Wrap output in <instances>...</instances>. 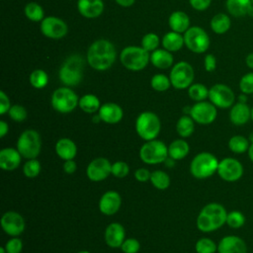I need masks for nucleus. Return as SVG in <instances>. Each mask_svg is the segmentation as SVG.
I'll return each instance as SVG.
<instances>
[{"mask_svg": "<svg viewBox=\"0 0 253 253\" xmlns=\"http://www.w3.org/2000/svg\"><path fill=\"white\" fill-rule=\"evenodd\" d=\"M252 0H226L225 6L228 13L236 18L244 17L252 9Z\"/></svg>", "mask_w": 253, "mask_h": 253, "instance_id": "nucleus-27", "label": "nucleus"}, {"mask_svg": "<svg viewBox=\"0 0 253 253\" xmlns=\"http://www.w3.org/2000/svg\"><path fill=\"white\" fill-rule=\"evenodd\" d=\"M11 103L8 95L4 91H0V115H5L9 112Z\"/></svg>", "mask_w": 253, "mask_h": 253, "instance_id": "nucleus-49", "label": "nucleus"}, {"mask_svg": "<svg viewBox=\"0 0 253 253\" xmlns=\"http://www.w3.org/2000/svg\"><path fill=\"white\" fill-rule=\"evenodd\" d=\"M245 223V216L244 214L239 211H231L227 212L226 217V224L234 229L240 228Z\"/></svg>", "mask_w": 253, "mask_h": 253, "instance_id": "nucleus-43", "label": "nucleus"}, {"mask_svg": "<svg viewBox=\"0 0 253 253\" xmlns=\"http://www.w3.org/2000/svg\"><path fill=\"white\" fill-rule=\"evenodd\" d=\"M159 42L160 39L155 33H148L144 35L141 39V46L148 52H152L157 49L159 46Z\"/></svg>", "mask_w": 253, "mask_h": 253, "instance_id": "nucleus-42", "label": "nucleus"}, {"mask_svg": "<svg viewBox=\"0 0 253 253\" xmlns=\"http://www.w3.org/2000/svg\"><path fill=\"white\" fill-rule=\"evenodd\" d=\"M121 249L124 253H137L140 249V243L135 238H126Z\"/></svg>", "mask_w": 253, "mask_h": 253, "instance_id": "nucleus-48", "label": "nucleus"}, {"mask_svg": "<svg viewBox=\"0 0 253 253\" xmlns=\"http://www.w3.org/2000/svg\"><path fill=\"white\" fill-rule=\"evenodd\" d=\"M0 253H7L5 247H0Z\"/></svg>", "mask_w": 253, "mask_h": 253, "instance_id": "nucleus-61", "label": "nucleus"}, {"mask_svg": "<svg viewBox=\"0 0 253 253\" xmlns=\"http://www.w3.org/2000/svg\"><path fill=\"white\" fill-rule=\"evenodd\" d=\"M184 44V36L177 32H169L162 39L163 47L170 52L180 50Z\"/></svg>", "mask_w": 253, "mask_h": 253, "instance_id": "nucleus-30", "label": "nucleus"}, {"mask_svg": "<svg viewBox=\"0 0 253 253\" xmlns=\"http://www.w3.org/2000/svg\"><path fill=\"white\" fill-rule=\"evenodd\" d=\"M55 153L62 160L74 159L77 154V146L75 142L68 137L59 138L54 146Z\"/></svg>", "mask_w": 253, "mask_h": 253, "instance_id": "nucleus-25", "label": "nucleus"}, {"mask_svg": "<svg viewBox=\"0 0 253 253\" xmlns=\"http://www.w3.org/2000/svg\"><path fill=\"white\" fill-rule=\"evenodd\" d=\"M209 99L216 108L227 109L234 105L235 95L230 87L225 84L217 83L210 88Z\"/></svg>", "mask_w": 253, "mask_h": 253, "instance_id": "nucleus-12", "label": "nucleus"}, {"mask_svg": "<svg viewBox=\"0 0 253 253\" xmlns=\"http://www.w3.org/2000/svg\"><path fill=\"white\" fill-rule=\"evenodd\" d=\"M239 102L246 103V94H243V95L239 96Z\"/></svg>", "mask_w": 253, "mask_h": 253, "instance_id": "nucleus-60", "label": "nucleus"}, {"mask_svg": "<svg viewBox=\"0 0 253 253\" xmlns=\"http://www.w3.org/2000/svg\"><path fill=\"white\" fill-rule=\"evenodd\" d=\"M175 159H173V158H171V157H167L166 158V160L163 162L164 163V165L166 166V167H168V168H172V167H174L175 166Z\"/></svg>", "mask_w": 253, "mask_h": 253, "instance_id": "nucleus-57", "label": "nucleus"}, {"mask_svg": "<svg viewBox=\"0 0 253 253\" xmlns=\"http://www.w3.org/2000/svg\"><path fill=\"white\" fill-rule=\"evenodd\" d=\"M230 25L231 22L229 17L223 13L214 15L211 20V28L217 35L225 34L229 30Z\"/></svg>", "mask_w": 253, "mask_h": 253, "instance_id": "nucleus-33", "label": "nucleus"}, {"mask_svg": "<svg viewBox=\"0 0 253 253\" xmlns=\"http://www.w3.org/2000/svg\"><path fill=\"white\" fill-rule=\"evenodd\" d=\"M150 85L153 90L157 92H164L170 88L171 81L170 78L165 74L158 73L152 76L150 80Z\"/></svg>", "mask_w": 253, "mask_h": 253, "instance_id": "nucleus-39", "label": "nucleus"}, {"mask_svg": "<svg viewBox=\"0 0 253 253\" xmlns=\"http://www.w3.org/2000/svg\"><path fill=\"white\" fill-rule=\"evenodd\" d=\"M245 62H246V65H247L249 68L253 69V52L247 54V56H246V58H245Z\"/></svg>", "mask_w": 253, "mask_h": 253, "instance_id": "nucleus-56", "label": "nucleus"}, {"mask_svg": "<svg viewBox=\"0 0 253 253\" xmlns=\"http://www.w3.org/2000/svg\"><path fill=\"white\" fill-rule=\"evenodd\" d=\"M204 65H205V69L208 72H212L215 68H216V58L213 54L209 53L205 56L204 59Z\"/></svg>", "mask_w": 253, "mask_h": 253, "instance_id": "nucleus-51", "label": "nucleus"}, {"mask_svg": "<svg viewBox=\"0 0 253 253\" xmlns=\"http://www.w3.org/2000/svg\"><path fill=\"white\" fill-rule=\"evenodd\" d=\"M0 222L3 231L12 237L21 235L26 227L23 215L15 211H8L4 212Z\"/></svg>", "mask_w": 253, "mask_h": 253, "instance_id": "nucleus-17", "label": "nucleus"}, {"mask_svg": "<svg viewBox=\"0 0 253 253\" xmlns=\"http://www.w3.org/2000/svg\"><path fill=\"white\" fill-rule=\"evenodd\" d=\"M229 120L234 126H244L251 120V109L246 103L238 102L231 107Z\"/></svg>", "mask_w": 253, "mask_h": 253, "instance_id": "nucleus-24", "label": "nucleus"}, {"mask_svg": "<svg viewBox=\"0 0 253 253\" xmlns=\"http://www.w3.org/2000/svg\"><path fill=\"white\" fill-rule=\"evenodd\" d=\"M62 169L66 174H73L77 170V164L74 159L65 160L62 165Z\"/></svg>", "mask_w": 253, "mask_h": 253, "instance_id": "nucleus-53", "label": "nucleus"}, {"mask_svg": "<svg viewBox=\"0 0 253 253\" xmlns=\"http://www.w3.org/2000/svg\"><path fill=\"white\" fill-rule=\"evenodd\" d=\"M217 253H247V245L239 236L226 235L219 240Z\"/></svg>", "mask_w": 253, "mask_h": 253, "instance_id": "nucleus-19", "label": "nucleus"}, {"mask_svg": "<svg viewBox=\"0 0 253 253\" xmlns=\"http://www.w3.org/2000/svg\"><path fill=\"white\" fill-rule=\"evenodd\" d=\"M23 241L18 236H14L9 239L5 244V249L7 253H21L23 250Z\"/></svg>", "mask_w": 253, "mask_h": 253, "instance_id": "nucleus-47", "label": "nucleus"}, {"mask_svg": "<svg viewBox=\"0 0 253 253\" xmlns=\"http://www.w3.org/2000/svg\"><path fill=\"white\" fill-rule=\"evenodd\" d=\"M122 64L130 71H140L150 61V54L142 46L128 45L120 53Z\"/></svg>", "mask_w": 253, "mask_h": 253, "instance_id": "nucleus-5", "label": "nucleus"}, {"mask_svg": "<svg viewBox=\"0 0 253 253\" xmlns=\"http://www.w3.org/2000/svg\"><path fill=\"white\" fill-rule=\"evenodd\" d=\"M243 165L233 157H225L218 162L216 173L226 182H236L243 176Z\"/></svg>", "mask_w": 253, "mask_h": 253, "instance_id": "nucleus-13", "label": "nucleus"}, {"mask_svg": "<svg viewBox=\"0 0 253 253\" xmlns=\"http://www.w3.org/2000/svg\"><path fill=\"white\" fill-rule=\"evenodd\" d=\"M150 176H151V172L147 168L141 167V168H137L134 171V178L141 183L150 180Z\"/></svg>", "mask_w": 253, "mask_h": 253, "instance_id": "nucleus-50", "label": "nucleus"}, {"mask_svg": "<svg viewBox=\"0 0 253 253\" xmlns=\"http://www.w3.org/2000/svg\"><path fill=\"white\" fill-rule=\"evenodd\" d=\"M24 12L26 17L33 22H42L44 19L43 9L37 2L28 3L24 8Z\"/></svg>", "mask_w": 253, "mask_h": 253, "instance_id": "nucleus-36", "label": "nucleus"}, {"mask_svg": "<svg viewBox=\"0 0 253 253\" xmlns=\"http://www.w3.org/2000/svg\"><path fill=\"white\" fill-rule=\"evenodd\" d=\"M248 157L249 159L253 162V142L250 144L249 149H248Z\"/></svg>", "mask_w": 253, "mask_h": 253, "instance_id": "nucleus-59", "label": "nucleus"}, {"mask_svg": "<svg viewBox=\"0 0 253 253\" xmlns=\"http://www.w3.org/2000/svg\"><path fill=\"white\" fill-rule=\"evenodd\" d=\"M8 115H9L10 119L13 120L14 122L21 123V122H23L27 119L28 113H27V110L24 106L16 104V105L11 106V108L8 112Z\"/></svg>", "mask_w": 253, "mask_h": 253, "instance_id": "nucleus-44", "label": "nucleus"}, {"mask_svg": "<svg viewBox=\"0 0 253 253\" xmlns=\"http://www.w3.org/2000/svg\"><path fill=\"white\" fill-rule=\"evenodd\" d=\"M112 174V163L105 157H97L91 160L86 168V175L92 182L106 180Z\"/></svg>", "mask_w": 253, "mask_h": 253, "instance_id": "nucleus-16", "label": "nucleus"}, {"mask_svg": "<svg viewBox=\"0 0 253 253\" xmlns=\"http://www.w3.org/2000/svg\"><path fill=\"white\" fill-rule=\"evenodd\" d=\"M116 3L122 7H130L134 4L135 0H115Z\"/></svg>", "mask_w": 253, "mask_h": 253, "instance_id": "nucleus-55", "label": "nucleus"}, {"mask_svg": "<svg viewBox=\"0 0 253 253\" xmlns=\"http://www.w3.org/2000/svg\"><path fill=\"white\" fill-rule=\"evenodd\" d=\"M139 158L140 160L148 165H155L163 163L168 155V146L159 140L152 139L145 141L139 149Z\"/></svg>", "mask_w": 253, "mask_h": 253, "instance_id": "nucleus-8", "label": "nucleus"}, {"mask_svg": "<svg viewBox=\"0 0 253 253\" xmlns=\"http://www.w3.org/2000/svg\"><path fill=\"white\" fill-rule=\"evenodd\" d=\"M92 122H93L94 124H99L100 122H102V120H101L99 114H95V115L92 116Z\"/></svg>", "mask_w": 253, "mask_h": 253, "instance_id": "nucleus-58", "label": "nucleus"}, {"mask_svg": "<svg viewBox=\"0 0 253 253\" xmlns=\"http://www.w3.org/2000/svg\"><path fill=\"white\" fill-rule=\"evenodd\" d=\"M252 3H253V0H252Z\"/></svg>", "mask_w": 253, "mask_h": 253, "instance_id": "nucleus-64", "label": "nucleus"}, {"mask_svg": "<svg viewBox=\"0 0 253 253\" xmlns=\"http://www.w3.org/2000/svg\"><path fill=\"white\" fill-rule=\"evenodd\" d=\"M251 120H252V122H253V107H252V109H251Z\"/></svg>", "mask_w": 253, "mask_h": 253, "instance_id": "nucleus-63", "label": "nucleus"}, {"mask_svg": "<svg viewBox=\"0 0 253 253\" xmlns=\"http://www.w3.org/2000/svg\"><path fill=\"white\" fill-rule=\"evenodd\" d=\"M227 211L218 203L207 204L199 212L196 224L202 232H211L220 228L226 223Z\"/></svg>", "mask_w": 253, "mask_h": 253, "instance_id": "nucleus-2", "label": "nucleus"}, {"mask_svg": "<svg viewBox=\"0 0 253 253\" xmlns=\"http://www.w3.org/2000/svg\"><path fill=\"white\" fill-rule=\"evenodd\" d=\"M77 253H90V252L87 250H81V251H78Z\"/></svg>", "mask_w": 253, "mask_h": 253, "instance_id": "nucleus-62", "label": "nucleus"}, {"mask_svg": "<svg viewBox=\"0 0 253 253\" xmlns=\"http://www.w3.org/2000/svg\"><path fill=\"white\" fill-rule=\"evenodd\" d=\"M8 131H9L8 124L5 121L1 120L0 121V137H4L8 133Z\"/></svg>", "mask_w": 253, "mask_h": 253, "instance_id": "nucleus-54", "label": "nucleus"}, {"mask_svg": "<svg viewBox=\"0 0 253 253\" xmlns=\"http://www.w3.org/2000/svg\"><path fill=\"white\" fill-rule=\"evenodd\" d=\"M176 130L179 136L182 138L191 136L195 130V121L189 115L180 117L176 124Z\"/></svg>", "mask_w": 253, "mask_h": 253, "instance_id": "nucleus-32", "label": "nucleus"}, {"mask_svg": "<svg viewBox=\"0 0 253 253\" xmlns=\"http://www.w3.org/2000/svg\"><path fill=\"white\" fill-rule=\"evenodd\" d=\"M250 144L251 142L249 141V139L240 134L233 135L228 140V148L231 152L236 154H241L248 151Z\"/></svg>", "mask_w": 253, "mask_h": 253, "instance_id": "nucleus-34", "label": "nucleus"}, {"mask_svg": "<svg viewBox=\"0 0 253 253\" xmlns=\"http://www.w3.org/2000/svg\"><path fill=\"white\" fill-rule=\"evenodd\" d=\"M16 148L25 159L37 158L42 150L40 133L33 128L24 130L18 137Z\"/></svg>", "mask_w": 253, "mask_h": 253, "instance_id": "nucleus-7", "label": "nucleus"}, {"mask_svg": "<svg viewBox=\"0 0 253 253\" xmlns=\"http://www.w3.org/2000/svg\"><path fill=\"white\" fill-rule=\"evenodd\" d=\"M50 104L53 110L60 114H68L76 109L79 104L77 94L69 87H60L53 91Z\"/></svg>", "mask_w": 253, "mask_h": 253, "instance_id": "nucleus-9", "label": "nucleus"}, {"mask_svg": "<svg viewBox=\"0 0 253 253\" xmlns=\"http://www.w3.org/2000/svg\"><path fill=\"white\" fill-rule=\"evenodd\" d=\"M189 152L190 145L183 138L175 139L168 145V155L175 160H181L185 158Z\"/></svg>", "mask_w": 253, "mask_h": 253, "instance_id": "nucleus-29", "label": "nucleus"}, {"mask_svg": "<svg viewBox=\"0 0 253 253\" xmlns=\"http://www.w3.org/2000/svg\"><path fill=\"white\" fill-rule=\"evenodd\" d=\"M211 0H189L190 5L197 11H205L211 5Z\"/></svg>", "mask_w": 253, "mask_h": 253, "instance_id": "nucleus-52", "label": "nucleus"}, {"mask_svg": "<svg viewBox=\"0 0 253 253\" xmlns=\"http://www.w3.org/2000/svg\"><path fill=\"white\" fill-rule=\"evenodd\" d=\"M77 9L84 18H98L104 11V2L103 0H78Z\"/></svg>", "mask_w": 253, "mask_h": 253, "instance_id": "nucleus-23", "label": "nucleus"}, {"mask_svg": "<svg viewBox=\"0 0 253 253\" xmlns=\"http://www.w3.org/2000/svg\"><path fill=\"white\" fill-rule=\"evenodd\" d=\"M193 66L187 61H179L172 67L170 71L171 85L178 90L188 89L194 80Z\"/></svg>", "mask_w": 253, "mask_h": 253, "instance_id": "nucleus-10", "label": "nucleus"}, {"mask_svg": "<svg viewBox=\"0 0 253 253\" xmlns=\"http://www.w3.org/2000/svg\"><path fill=\"white\" fill-rule=\"evenodd\" d=\"M105 242L111 248H119L126 239V229L119 222H111L105 229Z\"/></svg>", "mask_w": 253, "mask_h": 253, "instance_id": "nucleus-20", "label": "nucleus"}, {"mask_svg": "<svg viewBox=\"0 0 253 253\" xmlns=\"http://www.w3.org/2000/svg\"><path fill=\"white\" fill-rule=\"evenodd\" d=\"M150 182L154 188L158 190H166L170 186V177L163 170H155L151 172Z\"/></svg>", "mask_w": 253, "mask_h": 253, "instance_id": "nucleus-35", "label": "nucleus"}, {"mask_svg": "<svg viewBox=\"0 0 253 253\" xmlns=\"http://www.w3.org/2000/svg\"><path fill=\"white\" fill-rule=\"evenodd\" d=\"M190 116L199 125H211L216 119L217 110L211 102L201 101L191 107Z\"/></svg>", "mask_w": 253, "mask_h": 253, "instance_id": "nucleus-14", "label": "nucleus"}, {"mask_svg": "<svg viewBox=\"0 0 253 253\" xmlns=\"http://www.w3.org/2000/svg\"><path fill=\"white\" fill-rule=\"evenodd\" d=\"M174 57L172 53L165 48H157L150 54V62L159 69H166L173 64Z\"/></svg>", "mask_w": 253, "mask_h": 253, "instance_id": "nucleus-28", "label": "nucleus"}, {"mask_svg": "<svg viewBox=\"0 0 253 253\" xmlns=\"http://www.w3.org/2000/svg\"><path fill=\"white\" fill-rule=\"evenodd\" d=\"M83 66L84 60L80 55H70L59 69L58 77L60 82L67 87L78 85L83 78Z\"/></svg>", "mask_w": 253, "mask_h": 253, "instance_id": "nucleus-3", "label": "nucleus"}, {"mask_svg": "<svg viewBox=\"0 0 253 253\" xmlns=\"http://www.w3.org/2000/svg\"><path fill=\"white\" fill-rule=\"evenodd\" d=\"M209 90L210 89H208L206 85L202 83H195L188 88V95L193 101L201 102L209 98Z\"/></svg>", "mask_w": 253, "mask_h": 253, "instance_id": "nucleus-37", "label": "nucleus"}, {"mask_svg": "<svg viewBox=\"0 0 253 253\" xmlns=\"http://www.w3.org/2000/svg\"><path fill=\"white\" fill-rule=\"evenodd\" d=\"M98 114L102 122L108 125H116L120 123L124 117V111L122 107L113 102L101 105Z\"/></svg>", "mask_w": 253, "mask_h": 253, "instance_id": "nucleus-21", "label": "nucleus"}, {"mask_svg": "<svg viewBox=\"0 0 253 253\" xmlns=\"http://www.w3.org/2000/svg\"><path fill=\"white\" fill-rule=\"evenodd\" d=\"M239 88L243 94H253V72L246 73L239 81Z\"/></svg>", "mask_w": 253, "mask_h": 253, "instance_id": "nucleus-46", "label": "nucleus"}, {"mask_svg": "<svg viewBox=\"0 0 253 253\" xmlns=\"http://www.w3.org/2000/svg\"><path fill=\"white\" fill-rule=\"evenodd\" d=\"M22 158L17 148H2L0 150V167L4 171H14L20 166Z\"/></svg>", "mask_w": 253, "mask_h": 253, "instance_id": "nucleus-22", "label": "nucleus"}, {"mask_svg": "<svg viewBox=\"0 0 253 253\" xmlns=\"http://www.w3.org/2000/svg\"><path fill=\"white\" fill-rule=\"evenodd\" d=\"M161 129V123L158 116L150 111L140 113L135 120V131L143 140L157 138Z\"/></svg>", "mask_w": 253, "mask_h": 253, "instance_id": "nucleus-6", "label": "nucleus"}, {"mask_svg": "<svg viewBox=\"0 0 253 253\" xmlns=\"http://www.w3.org/2000/svg\"><path fill=\"white\" fill-rule=\"evenodd\" d=\"M79 108L86 114H95L99 111L101 103L94 94H85L79 98Z\"/></svg>", "mask_w": 253, "mask_h": 253, "instance_id": "nucleus-31", "label": "nucleus"}, {"mask_svg": "<svg viewBox=\"0 0 253 253\" xmlns=\"http://www.w3.org/2000/svg\"><path fill=\"white\" fill-rule=\"evenodd\" d=\"M218 159L211 152L198 153L190 163V172L196 179H207L217 171Z\"/></svg>", "mask_w": 253, "mask_h": 253, "instance_id": "nucleus-4", "label": "nucleus"}, {"mask_svg": "<svg viewBox=\"0 0 253 253\" xmlns=\"http://www.w3.org/2000/svg\"><path fill=\"white\" fill-rule=\"evenodd\" d=\"M122 206L121 195L114 190L105 192L99 200V211L105 215L117 213Z\"/></svg>", "mask_w": 253, "mask_h": 253, "instance_id": "nucleus-18", "label": "nucleus"}, {"mask_svg": "<svg viewBox=\"0 0 253 253\" xmlns=\"http://www.w3.org/2000/svg\"><path fill=\"white\" fill-rule=\"evenodd\" d=\"M195 250L197 253H215L217 244L209 237H202L196 242Z\"/></svg>", "mask_w": 253, "mask_h": 253, "instance_id": "nucleus-40", "label": "nucleus"}, {"mask_svg": "<svg viewBox=\"0 0 253 253\" xmlns=\"http://www.w3.org/2000/svg\"><path fill=\"white\" fill-rule=\"evenodd\" d=\"M185 45L195 53H203L210 46V37L201 27H190L184 33Z\"/></svg>", "mask_w": 253, "mask_h": 253, "instance_id": "nucleus-11", "label": "nucleus"}, {"mask_svg": "<svg viewBox=\"0 0 253 253\" xmlns=\"http://www.w3.org/2000/svg\"><path fill=\"white\" fill-rule=\"evenodd\" d=\"M169 27L173 32L184 34L190 28V18L183 11L173 12L168 19Z\"/></svg>", "mask_w": 253, "mask_h": 253, "instance_id": "nucleus-26", "label": "nucleus"}, {"mask_svg": "<svg viewBox=\"0 0 253 253\" xmlns=\"http://www.w3.org/2000/svg\"><path fill=\"white\" fill-rule=\"evenodd\" d=\"M41 163L37 158L27 159L23 166V173L27 178L33 179L36 178L41 173Z\"/></svg>", "mask_w": 253, "mask_h": 253, "instance_id": "nucleus-41", "label": "nucleus"}, {"mask_svg": "<svg viewBox=\"0 0 253 253\" xmlns=\"http://www.w3.org/2000/svg\"><path fill=\"white\" fill-rule=\"evenodd\" d=\"M40 28L43 36L52 40H59L68 32L66 23L60 18L54 16L44 17V19L41 22Z\"/></svg>", "mask_w": 253, "mask_h": 253, "instance_id": "nucleus-15", "label": "nucleus"}, {"mask_svg": "<svg viewBox=\"0 0 253 253\" xmlns=\"http://www.w3.org/2000/svg\"><path fill=\"white\" fill-rule=\"evenodd\" d=\"M30 84L36 89H42L48 83V75L42 69H35L29 77Z\"/></svg>", "mask_w": 253, "mask_h": 253, "instance_id": "nucleus-38", "label": "nucleus"}, {"mask_svg": "<svg viewBox=\"0 0 253 253\" xmlns=\"http://www.w3.org/2000/svg\"><path fill=\"white\" fill-rule=\"evenodd\" d=\"M117 51L108 40L100 39L91 43L87 50V62L95 70L105 71L115 62Z\"/></svg>", "mask_w": 253, "mask_h": 253, "instance_id": "nucleus-1", "label": "nucleus"}, {"mask_svg": "<svg viewBox=\"0 0 253 253\" xmlns=\"http://www.w3.org/2000/svg\"><path fill=\"white\" fill-rule=\"evenodd\" d=\"M129 173V166L125 161H116L112 163V175L116 178L123 179Z\"/></svg>", "mask_w": 253, "mask_h": 253, "instance_id": "nucleus-45", "label": "nucleus"}]
</instances>
